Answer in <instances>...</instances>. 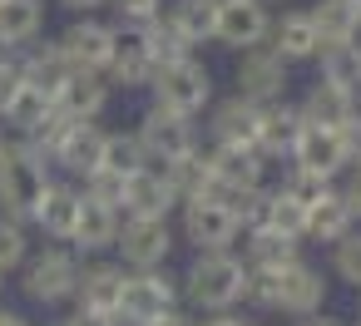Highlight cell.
Listing matches in <instances>:
<instances>
[{
    "label": "cell",
    "mask_w": 361,
    "mask_h": 326,
    "mask_svg": "<svg viewBox=\"0 0 361 326\" xmlns=\"http://www.w3.org/2000/svg\"><path fill=\"white\" fill-rule=\"evenodd\" d=\"M45 183H50L45 153H35L25 139L6 134V144H0V213L30 227V218L45 198Z\"/></svg>",
    "instance_id": "obj_1"
},
{
    "label": "cell",
    "mask_w": 361,
    "mask_h": 326,
    "mask_svg": "<svg viewBox=\"0 0 361 326\" xmlns=\"http://www.w3.org/2000/svg\"><path fill=\"white\" fill-rule=\"evenodd\" d=\"M243 277H247V262L233 257V252H198L193 267L178 277L183 296L198 306V311H233L243 301Z\"/></svg>",
    "instance_id": "obj_2"
},
{
    "label": "cell",
    "mask_w": 361,
    "mask_h": 326,
    "mask_svg": "<svg viewBox=\"0 0 361 326\" xmlns=\"http://www.w3.org/2000/svg\"><path fill=\"white\" fill-rule=\"evenodd\" d=\"M80 262H85V257H80L75 247H65V242H50V247L30 252L25 267L16 272L25 301H35V306H65V301H75Z\"/></svg>",
    "instance_id": "obj_3"
},
{
    "label": "cell",
    "mask_w": 361,
    "mask_h": 326,
    "mask_svg": "<svg viewBox=\"0 0 361 326\" xmlns=\"http://www.w3.org/2000/svg\"><path fill=\"white\" fill-rule=\"evenodd\" d=\"M183 301V287L169 267H149V272H129L124 267V291H119V311L114 321L119 326H154L159 316L178 311Z\"/></svg>",
    "instance_id": "obj_4"
},
{
    "label": "cell",
    "mask_w": 361,
    "mask_h": 326,
    "mask_svg": "<svg viewBox=\"0 0 361 326\" xmlns=\"http://www.w3.org/2000/svg\"><path fill=\"white\" fill-rule=\"evenodd\" d=\"M149 89H154V104H159V109H173V114H183V119H193V114H203V109L213 104V75H208V65L193 60V55H183V60H173V65H159V70L149 75Z\"/></svg>",
    "instance_id": "obj_5"
},
{
    "label": "cell",
    "mask_w": 361,
    "mask_h": 326,
    "mask_svg": "<svg viewBox=\"0 0 361 326\" xmlns=\"http://www.w3.org/2000/svg\"><path fill=\"white\" fill-rule=\"evenodd\" d=\"M134 139H139L149 168H169V163H178V158H188V153L198 149V129H193V119H183V114H173V109H159V104L144 109Z\"/></svg>",
    "instance_id": "obj_6"
},
{
    "label": "cell",
    "mask_w": 361,
    "mask_h": 326,
    "mask_svg": "<svg viewBox=\"0 0 361 326\" xmlns=\"http://www.w3.org/2000/svg\"><path fill=\"white\" fill-rule=\"evenodd\" d=\"M119 267L129 272H149V267H169L173 257V222L169 218H124L119 237H114Z\"/></svg>",
    "instance_id": "obj_7"
},
{
    "label": "cell",
    "mask_w": 361,
    "mask_h": 326,
    "mask_svg": "<svg viewBox=\"0 0 361 326\" xmlns=\"http://www.w3.org/2000/svg\"><path fill=\"white\" fill-rule=\"evenodd\" d=\"M178 232L198 252H233L243 227L218 198H188V203H178Z\"/></svg>",
    "instance_id": "obj_8"
},
{
    "label": "cell",
    "mask_w": 361,
    "mask_h": 326,
    "mask_svg": "<svg viewBox=\"0 0 361 326\" xmlns=\"http://www.w3.org/2000/svg\"><path fill=\"white\" fill-rule=\"evenodd\" d=\"M154 60H149V25H114V50L104 65L109 89H149Z\"/></svg>",
    "instance_id": "obj_9"
},
{
    "label": "cell",
    "mask_w": 361,
    "mask_h": 326,
    "mask_svg": "<svg viewBox=\"0 0 361 326\" xmlns=\"http://www.w3.org/2000/svg\"><path fill=\"white\" fill-rule=\"evenodd\" d=\"M238 94L252 99V104H272V99H287V60L272 50V45H252V50H238Z\"/></svg>",
    "instance_id": "obj_10"
},
{
    "label": "cell",
    "mask_w": 361,
    "mask_h": 326,
    "mask_svg": "<svg viewBox=\"0 0 361 326\" xmlns=\"http://www.w3.org/2000/svg\"><path fill=\"white\" fill-rule=\"evenodd\" d=\"M104 139L109 129H99L94 119H70V129L60 134L55 153H50V168H65L70 178H90L104 168Z\"/></svg>",
    "instance_id": "obj_11"
},
{
    "label": "cell",
    "mask_w": 361,
    "mask_h": 326,
    "mask_svg": "<svg viewBox=\"0 0 361 326\" xmlns=\"http://www.w3.org/2000/svg\"><path fill=\"white\" fill-rule=\"evenodd\" d=\"M267 30H272L267 0H223L218 6V30H213L218 45L252 50V45H267Z\"/></svg>",
    "instance_id": "obj_12"
},
{
    "label": "cell",
    "mask_w": 361,
    "mask_h": 326,
    "mask_svg": "<svg viewBox=\"0 0 361 326\" xmlns=\"http://www.w3.org/2000/svg\"><path fill=\"white\" fill-rule=\"evenodd\" d=\"M55 45L65 50V60H70L75 70H94V75H104L109 50H114V25H104V20H94V15H75L70 30H65Z\"/></svg>",
    "instance_id": "obj_13"
},
{
    "label": "cell",
    "mask_w": 361,
    "mask_h": 326,
    "mask_svg": "<svg viewBox=\"0 0 361 326\" xmlns=\"http://www.w3.org/2000/svg\"><path fill=\"white\" fill-rule=\"evenodd\" d=\"M119 291H124V267L119 262H80V282H75V311L90 316H114L119 311Z\"/></svg>",
    "instance_id": "obj_14"
},
{
    "label": "cell",
    "mask_w": 361,
    "mask_h": 326,
    "mask_svg": "<svg viewBox=\"0 0 361 326\" xmlns=\"http://www.w3.org/2000/svg\"><path fill=\"white\" fill-rule=\"evenodd\" d=\"M292 168L317 173V178H336L346 168V149H341V129H322V124H302L297 144H292Z\"/></svg>",
    "instance_id": "obj_15"
},
{
    "label": "cell",
    "mask_w": 361,
    "mask_h": 326,
    "mask_svg": "<svg viewBox=\"0 0 361 326\" xmlns=\"http://www.w3.org/2000/svg\"><path fill=\"white\" fill-rule=\"evenodd\" d=\"M173 208H178V193L164 168H139L124 178V203H119L124 218H169Z\"/></svg>",
    "instance_id": "obj_16"
},
{
    "label": "cell",
    "mask_w": 361,
    "mask_h": 326,
    "mask_svg": "<svg viewBox=\"0 0 361 326\" xmlns=\"http://www.w3.org/2000/svg\"><path fill=\"white\" fill-rule=\"evenodd\" d=\"M119 222H124V213H119V208H109V203H94V198L80 188V222H75V237H70V247H75L80 257H104V252H114Z\"/></svg>",
    "instance_id": "obj_17"
},
{
    "label": "cell",
    "mask_w": 361,
    "mask_h": 326,
    "mask_svg": "<svg viewBox=\"0 0 361 326\" xmlns=\"http://www.w3.org/2000/svg\"><path fill=\"white\" fill-rule=\"evenodd\" d=\"M30 222H35L50 242H65V247H70L75 222H80V183H70V178H50V183H45V198H40V208H35Z\"/></svg>",
    "instance_id": "obj_18"
},
{
    "label": "cell",
    "mask_w": 361,
    "mask_h": 326,
    "mask_svg": "<svg viewBox=\"0 0 361 326\" xmlns=\"http://www.w3.org/2000/svg\"><path fill=\"white\" fill-rule=\"evenodd\" d=\"M109 80L104 75H94V70H70V80L60 84V94H55V109L65 114V119H99L104 109H109Z\"/></svg>",
    "instance_id": "obj_19"
},
{
    "label": "cell",
    "mask_w": 361,
    "mask_h": 326,
    "mask_svg": "<svg viewBox=\"0 0 361 326\" xmlns=\"http://www.w3.org/2000/svg\"><path fill=\"white\" fill-rule=\"evenodd\" d=\"M257 124H262V104L233 94L223 104H213V119H208V134L213 144H238V149H257Z\"/></svg>",
    "instance_id": "obj_20"
},
{
    "label": "cell",
    "mask_w": 361,
    "mask_h": 326,
    "mask_svg": "<svg viewBox=\"0 0 361 326\" xmlns=\"http://www.w3.org/2000/svg\"><path fill=\"white\" fill-rule=\"evenodd\" d=\"M297 109H302V119H307V124L341 129V124H351V119H356V89L331 84V80H322V75H317V84L307 89V99H302Z\"/></svg>",
    "instance_id": "obj_21"
},
{
    "label": "cell",
    "mask_w": 361,
    "mask_h": 326,
    "mask_svg": "<svg viewBox=\"0 0 361 326\" xmlns=\"http://www.w3.org/2000/svg\"><path fill=\"white\" fill-rule=\"evenodd\" d=\"M322 301H326V282H322V272L312 267V262H292L287 272H282V291H277V311H287V316H317L322 311Z\"/></svg>",
    "instance_id": "obj_22"
},
{
    "label": "cell",
    "mask_w": 361,
    "mask_h": 326,
    "mask_svg": "<svg viewBox=\"0 0 361 326\" xmlns=\"http://www.w3.org/2000/svg\"><path fill=\"white\" fill-rule=\"evenodd\" d=\"M302 109L297 104H287V99H272V104H262V124H257V153L262 158H287L292 153V144H297V134H302Z\"/></svg>",
    "instance_id": "obj_23"
},
{
    "label": "cell",
    "mask_w": 361,
    "mask_h": 326,
    "mask_svg": "<svg viewBox=\"0 0 361 326\" xmlns=\"http://www.w3.org/2000/svg\"><path fill=\"white\" fill-rule=\"evenodd\" d=\"M45 35V0H0V50L20 55Z\"/></svg>",
    "instance_id": "obj_24"
},
{
    "label": "cell",
    "mask_w": 361,
    "mask_h": 326,
    "mask_svg": "<svg viewBox=\"0 0 361 326\" xmlns=\"http://www.w3.org/2000/svg\"><path fill=\"white\" fill-rule=\"evenodd\" d=\"M267 45L287 60V65H302V60H317V50H322V35H317V25H312V15L307 11H292V15H282V20H272V30H267Z\"/></svg>",
    "instance_id": "obj_25"
},
{
    "label": "cell",
    "mask_w": 361,
    "mask_h": 326,
    "mask_svg": "<svg viewBox=\"0 0 361 326\" xmlns=\"http://www.w3.org/2000/svg\"><path fill=\"white\" fill-rule=\"evenodd\" d=\"M70 70H75V65L65 60V50H60L55 40H45V45L35 40V45L20 50V75H25V84H35V89L50 94V99L60 94V84L70 80Z\"/></svg>",
    "instance_id": "obj_26"
},
{
    "label": "cell",
    "mask_w": 361,
    "mask_h": 326,
    "mask_svg": "<svg viewBox=\"0 0 361 326\" xmlns=\"http://www.w3.org/2000/svg\"><path fill=\"white\" fill-rule=\"evenodd\" d=\"M208 163H213V178L218 188H262V153L257 149H238V144H213L208 149Z\"/></svg>",
    "instance_id": "obj_27"
},
{
    "label": "cell",
    "mask_w": 361,
    "mask_h": 326,
    "mask_svg": "<svg viewBox=\"0 0 361 326\" xmlns=\"http://www.w3.org/2000/svg\"><path fill=\"white\" fill-rule=\"evenodd\" d=\"M50 114H55V99H50V94H40L35 84H25V80H20V89L6 99V109H0V129H6L11 139H30V134H35Z\"/></svg>",
    "instance_id": "obj_28"
},
{
    "label": "cell",
    "mask_w": 361,
    "mask_h": 326,
    "mask_svg": "<svg viewBox=\"0 0 361 326\" xmlns=\"http://www.w3.org/2000/svg\"><path fill=\"white\" fill-rule=\"evenodd\" d=\"M351 227H356V218H351L346 198H341L336 188H326V193L307 208V227H302V237H312V242H336V237H346Z\"/></svg>",
    "instance_id": "obj_29"
},
{
    "label": "cell",
    "mask_w": 361,
    "mask_h": 326,
    "mask_svg": "<svg viewBox=\"0 0 361 326\" xmlns=\"http://www.w3.org/2000/svg\"><path fill=\"white\" fill-rule=\"evenodd\" d=\"M164 20L183 35V45L193 50V45H208L213 40V30H218V6L213 0H173V6L164 11Z\"/></svg>",
    "instance_id": "obj_30"
},
{
    "label": "cell",
    "mask_w": 361,
    "mask_h": 326,
    "mask_svg": "<svg viewBox=\"0 0 361 326\" xmlns=\"http://www.w3.org/2000/svg\"><path fill=\"white\" fill-rule=\"evenodd\" d=\"M164 173H169L178 203H188V198H213V193H218V178H213V163H208L203 149H193V153L178 158V163H169Z\"/></svg>",
    "instance_id": "obj_31"
},
{
    "label": "cell",
    "mask_w": 361,
    "mask_h": 326,
    "mask_svg": "<svg viewBox=\"0 0 361 326\" xmlns=\"http://www.w3.org/2000/svg\"><path fill=\"white\" fill-rule=\"evenodd\" d=\"M292 262H302V242L297 237H287V232H277V227H257V232H247V267H292Z\"/></svg>",
    "instance_id": "obj_32"
},
{
    "label": "cell",
    "mask_w": 361,
    "mask_h": 326,
    "mask_svg": "<svg viewBox=\"0 0 361 326\" xmlns=\"http://www.w3.org/2000/svg\"><path fill=\"white\" fill-rule=\"evenodd\" d=\"M307 15H312L322 45H346V35H351V25H356V6H351V0H317Z\"/></svg>",
    "instance_id": "obj_33"
},
{
    "label": "cell",
    "mask_w": 361,
    "mask_h": 326,
    "mask_svg": "<svg viewBox=\"0 0 361 326\" xmlns=\"http://www.w3.org/2000/svg\"><path fill=\"white\" fill-rule=\"evenodd\" d=\"M317 65H322V80H331V84H346V89L361 84V50H351V45H322Z\"/></svg>",
    "instance_id": "obj_34"
},
{
    "label": "cell",
    "mask_w": 361,
    "mask_h": 326,
    "mask_svg": "<svg viewBox=\"0 0 361 326\" xmlns=\"http://www.w3.org/2000/svg\"><path fill=\"white\" fill-rule=\"evenodd\" d=\"M282 272H287V267H282ZM282 272H277V267H247V277H243V301H247L252 311H277Z\"/></svg>",
    "instance_id": "obj_35"
},
{
    "label": "cell",
    "mask_w": 361,
    "mask_h": 326,
    "mask_svg": "<svg viewBox=\"0 0 361 326\" xmlns=\"http://www.w3.org/2000/svg\"><path fill=\"white\" fill-rule=\"evenodd\" d=\"M30 252H35V247H30L25 222H16V218L0 213V272H6V277H11V272H20Z\"/></svg>",
    "instance_id": "obj_36"
},
{
    "label": "cell",
    "mask_w": 361,
    "mask_h": 326,
    "mask_svg": "<svg viewBox=\"0 0 361 326\" xmlns=\"http://www.w3.org/2000/svg\"><path fill=\"white\" fill-rule=\"evenodd\" d=\"M104 168L119 173V178H129V173L149 168V158H144V149H139L134 134H109V139H104Z\"/></svg>",
    "instance_id": "obj_37"
},
{
    "label": "cell",
    "mask_w": 361,
    "mask_h": 326,
    "mask_svg": "<svg viewBox=\"0 0 361 326\" xmlns=\"http://www.w3.org/2000/svg\"><path fill=\"white\" fill-rule=\"evenodd\" d=\"M183 55H193V50H188L183 35L159 15V20L149 25V60H154V70H159V65H173V60H183Z\"/></svg>",
    "instance_id": "obj_38"
},
{
    "label": "cell",
    "mask_w": 361,
    "mask_h": 326,
    "mask_svg": "<svg viewBox=\"0 0 361 326\" xmlns=\"http://www.w3.org/2000/svg\"><path fill=\"white\" fill-rule=\"evenodd\" d=\"M331 272L361 291V227H351L346 237L331 242Z\"/></svg>",
    "instance_id": "obj_39"
},
{
    "label": "cell",
    "mask_w": 361,
    "mask_h": 326,
    "mask_svg": "<svg viewBox=\"0 0 361 326\" xmlns=\"http://www.w3.org/2000/svg\"><path fill=\"white\" fill-rule=\"evenodd\" d=\"M272 227L287 232V237H297V242H302V227H307V208L292 203L282 188H272Z\"/></svg>",
    "instance_id": "obj_40"
},
{
    "label": "cell",
    "mask_w": 361,
    "mask_h": 326,
    "mask_svg": "<svg viewBox=\"0 0 361 326\" xmlns=\"http://www.w3.org/2000/svg\"><path fill=\"white\" fill-rule=\"evenodd\" d=\"M326 188H331V178H317V173H302V168H292V173L282 178V193H287L292 203H302V208H312Z\"/></svg>",
    "instance_id": "obj_41"
},
{
    "label": "cell",
    "mask_w": 361,
    "mask_h": 326,
    "mask_svg": "<svg viewBox=\"0 0 361 326\" xmlns=\"http://www.w3.org/2000/svg\"><path fill=\"white\" fill-rule=\"evenodd\" d=\"M85 193H90L94 203L119 208V203H124V178H119V173H109V168H99V173H90V178H85Z\"/></svg>",
    "instance_id": "obj_42"
},
{
    "label": "cell",
    "mask_w": 361,
    "mask_h": 326,
    "mask_svg": "<svg viewBox=\"0 0 361 326\" xmlns=\"http://www.w3.org/2000/svg\"><path fill=\"white\" fill-rule=\"evenodd\" d=\"M119 25H154L164 15V0H114Z\"/></svg>",
    "instance_id": "obj_43"
},
{
    "label": "cell",
    "mask_w": 361,
    "mask_h": 326,
    "mask_svg": "<svg viewBox=\"0 0 361 326\" xmlns=\"http://www.w3.org/2000/svg\"><path fill=\"white\" fill-rule=\"evenodd\" d=\"M341 149H346V163L356 168V163H361V109H356L351 124H341Z\"/></svg>",
    "instance_id": "obj_44"
},
{
    "label": "cell",
    "mask_w": 361,
    "mask_h": 326,
    "mask_svg": "<svg viewBox=\"0 0 361 326\" xmlns=\"http://www.w3.org/2000/svg\"><path fill=\"white\" fill-rule=\"evenodd\" d=\"M336 193H341V198H346V208H351V218H356V222H361V163H356V168H351V173H346V183H341V188H336Z\"/></svg>",
    "instance_id": "obj_45"
},
{
    "label": "cell",
    "mask_w": 361,
    "mask_h": 326,
    "mask_svg": "<svg viewBox=\"0 0 361 326\" xmlns=\"http://www.w3.org/2000/svg\"><path fill=\"white\" fill-rule=\"evenodd\" d=\"M60 11H70V15H94L99 6H109V0H55Z\"/></svg>",
    "instance_id": "obj_46"
},
{
    "label": "cell",
    "mask_w": 361,
    "mask_h": 326,
    "mask_svg": "<svg viewBox=\"0 0 361 326\" xmlns=\"http://www.w3.org/2000/svg\"><path fill=\"white\" fill-rule=\"evenodd\" d=\"M65 326H119L114 316H90V311H75V316H65Z\"/></svg>",
    "instance_id": "obj_47"
},
{
    "label": "cell",
    "mask_w": 361,
    "mask_h": 326,
    "mask_svg": "<svg viewBox=\"0 0 361 326\" xmlns=\"http://www.w3.org/2000/svg\"><path fill=\"white\" fill-rule=\"evenodd\" d=\"M208 326H252V321H243L238 311H213V316H208Z\"/></svg>",
    "instance_id": "obj_48"
},
{
    "label": "cell",
    "mask_w": 361,
    "mask_h": 326,
    "mask_svg": "<svg viewBox=\"0 0 361 326\" xmlns=\"http://www.w3.org/2000/svg\"><path fill=\"white\" fill-rule=\"evenodd\" d=\"M0 326H30V316L16 311V306H0Z\"/></svg>",
    "instance_id": "obj_49"
},
{
    "label": "cell",
    "mask_w": 361,
    "mask_h": 326,
    "mask_svg": "<svg viewBox=\"0 0 361 326\" xmlns=\"http://www.w3.org/2000/svg\"><path fill=\"white\" fill-rule=\"evenodd\" d=\"M154 326H198V321H188V316H183V311H169V316H159V321H154Z\"/></svg>",
    "instance_id": "obj_50"
},
{
    "label": "cell",
    "mask_w": 361,
    "mask_h": 326,
    "mask_svg": "<svg viewBox=\"0 0 361 326\" xmlns=\"http://www.w3.org/2000/svg\"><path fill=\"white\" fill-rule=\"evenodd\" d=\"M297 326H341V321H331V316H322V311H317V316H302Z\"/></svg>",
    "instance_id": "obj_51"
},
{
    "label": "cell",
    "mask_w": 361,
    "mask_h": 326,
    "mask_svg": "<svg viewBox=\"0 0 361 326\" xmlns=\"http://www.w3.org/2000/svg\"><path fill=\"white\" fill-rule=\"evenodd\" d=\"M0 291H6V272H0Z\"/></svg>",
    "instance_id": "obj_52"
},
{
    "label": "cell",
    "mask_w": 361,
    "mask_h": 326,
    "mask_svg": "<svg viewBox=\"0 0 361 326\" xmlns=\"http://www.w3.org/2000/svg\"><path fill=\"white\" fill-rule=\"evenodd\" d=\"M0 144H6V129H0Z\"/></svg>",
    "instance_id": "obj_53"
},
{
    "label": "cell",
    "mask_w": 361,
    "mask_h": 326,
    "mask_svg": "<svg viewBox=\"0 0 361 326\" xmlns=\"http://www.w3.org/2000/svg\"><path fill=\"white\" fill-rule=\"evenodd\" d=\"M351 6H356V11H361V0H351Z\"/></svg>",
    "instance_id": "obj_54"
}]
</instances>
